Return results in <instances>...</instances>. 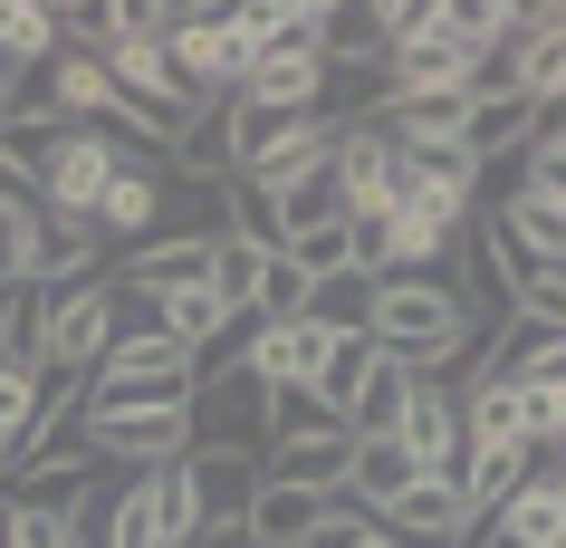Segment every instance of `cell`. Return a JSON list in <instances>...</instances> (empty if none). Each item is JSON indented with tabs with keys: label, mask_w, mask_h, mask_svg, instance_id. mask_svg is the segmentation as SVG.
<instances>
[{
	"label": "cell",
	"mask_w": 566,
	"mask_h": 548,
	"mask_svg": "<svg viewBox=\"0 0 566 548\" xmlns=\"http://www.w3.org/2000/svg\"><path fill=\"white\" fill-rule=\"evenodd\" d=\"M365 347H385V356L413 365V385H451L461 365L480 356L471 318L451 299L442 270H413V279H375V308H365Z\"/></svg>",
	"instance_id": "1"
},
{
	"label": "cell",
	"mask_w": 566,
	"mask_h": 548,
	"mask_svg": "<svg viewBox=\"0 0 566 548\" xmlns=\"http://www.w3.org/2000/svg\"><path fill=\"white\" fill-rule=\"evenodd\" d=\"M125 299V289H116ZM77 395L116 404V395H192V347H174V337L145 318V299H125L116 337H106V356L77 375Z\"/></svg>",
	"instance_id": "2"
},
{
	"label": "cell",
	"mask_w": 566,
	"mask_h": 548,
	"mask_svg": "<svg viewBox=\"0 0 566 548\" xmlns=\"http://www.w3.org/2000/svg\"><path fill=\"white\" fill-rule=\"evenodd\" d=\"M125 164H145V154H116L96 125H59L49 145H39V213H59V221H87L96 213V193L125 174Z\"/></svg>",
	"instance_id": "3"
},
{
	"label": "cell",
	"mask_w": 566,
	"mask_h": 548,
	"mask_svg": "<svg viewBox=\"0 0 566 548\" xmlns=\"http://www.w3.org/2000/svg\"><path fill=\"white\" fill-rule=\"evenodd\" d=\"M116 318H125V299H116V279H106V270H96V279H67V289H49V337H39V365L77 385V375L106 356Z\"/></svg>",
	"instance_id": "4"
},
{
	"label": "cell",
	"mask_w": 566,
	"mask_h": 548,
	"mask_svg": "<svg viewBox=\"0 0 566 548\" xmlns=\"http://www.w3.org/2000/svg\"><path fill=\"white\" fill-rule=\"evenodd\" d=\"M480 87H509V96H528V106H557V87H566V10L557 0H528L518 39L480 68Z\"/></svg>",
	"instance_id": "5"
},
{
	"label": "cell",
	"mask_w": 566,
	"mask_h": 548,
	"mask_svg": "<svg viewBox=\"0 0 566 548\" xmlns=\"http://www.w3.org/2000/svg\"><path fill=\"white\" fill-rule=\"evenodd\" d=\"M182 424H192V453H260V424H269L260 375H250V365L202 375V385L182 395Z\"/></svg>",
	"instance_id": "6"
},
{
	"label": "cell",
	"mask_w": 566,
	"mask_h": 548,
	"mask_svg": "<svg viewBox=\"0 0 566 548\" xmlns=\"http://www.w3.org/2000/svg\"><path fill=\"white\" fill-rule=\"evenodd\" d=\"M164 59L192 96H231L240 87V49H231V10L221 0H174V39H164Z\"/></svg>",
	"instance_id": "7"
},
{
	"label": "cell",
	"mask_w": 566,
	"mask_h": 548,
	"mask_svg": "<svg viewBox=\"0 0 566 548\" xmlns=\"http://www.w3.org/2000/svg\"><path fill=\"white\" fill-rule=\"evenodd\" d=\"M327 183H336V213L346 221H385V203H394V135L385 125H336Z\"/></svg>",
	"instance_id": "8"
},
{
	"label": "cell",
	"mask_w": 566,
	"mask_h": 548,
	"mask_svg": "<svg viewBox=\"0 0 566 548\" xmlns=\"http://www.w3.org/2000/svg\"><path fill=\"white\" fill-rule=\"evenodd\" d=\"M385 443L413 462V482H451V472H461V395H451V385H413Z\"/></svg>",
	"instance_id": "9"
},
{
	"label": "cell",
	"mask_w": 566,
	"mask_h": 548,
	"mask_svg": "<svg viewBox=\"0 0 566 548\" xmlns=\"http://www.w3.org/2000/svg\"><path fill=\"white\" fill-rule=\"evenodd\" d=\"M480 539L490 548H566V482H557V462H537L528 482L480 519Z\"/></svg>",
	"instance_id": "10"
},
{
	"label": "cell",
	"mask_w": 566,
	"mask_h": 548,
	"mask_svg": "<svg viewBox=\"0 0 566 548\" xmlns=\"http://www.w3.org/2000/svg\"><path fill=\"white\" fill-rule=\"evenodd\" d=\"M164 193H174V183H164V164H125V174L96 193V213H87L96 250H106V241H125V250L154 241V231H164Z\"/></svg>",
	"instance_id": "11"
},
{
	"label": "cell",
	"mask_w": 566,
	"mask_h": 548,
	"mask_svg": "<svg viewBox=\"0 0 566 548\" xmlns=\"http://www.w3.org/2000/svg\"><path fill=\"white\" fill-rule=\"evenodd\" d=\"M317 87H327V59L317 49H269L231 96L240 106H269V116H317Z\"/></svg>",
	"instance_id": "12"
},
{
	"label": "cell",
	"mask_w": 566,
	"mask_h": 548,
	"mask_svg": "<svg viewBox=\"0 0 566 548\" xmlns=\"http://www.w3.org/2000/svg\"><path fill=\"white\" fill-rule=\"evenodd\" d=\"M336 337H317L307 318H279V328L250 337V375H260V395H298V385H317V365H327Z\"/></svg>",
	"instance_id": "13"
},
{
	"label": "cell",
	"mask_w": 566,
	"mask_h": 548,
	"mask_svg": "<svg viewBox=\"0 0 566 548\" xmlns=\"http://www.w3.org/2000/svg\"><path fill=\"white\" fill-rule=\"evenodd\" d=\"M106 260H96V231L87 221H59V213H39L30 203V289H67V279H96Z\"/></svg>",
	"instance_id": "14"
},
{
	"label": "cell",
	"mask_w": 566,
	"mask_h": 548,
	"mask_svg": "<svg viewBox=\"0 0 566 548\" xmlns=\"http://www.w3.org/2000/svg\"><path fill=\"white\" fill-rule=\"evenodd\" d=\"M327 510H336V490H298V482H269V472H260V490H250L240 529H250L260 548H298V539H307V529H317Z\"/></svg>",
	"instance_id": "15"
},
{
	"label": "cell",
	"mask_w": 566,
	"mask_h": 548,
	"mask_svg": "<svg viewBox=\"0 0 566 548\" xmlns=\"http://www.w3.org/2000/svg\"><path fill=\"white\" fill-rule=\"evenodd\" d=\"M490 221H500L518 250H537V260H566V193H528V183H509V193H490Z\"/></svg>",
	"instance_id": "16"
},
{
	"label": "cell",
	"mask_w": 566,
	"mask_h": 548,
	"mask_svg": "<svg viewBox=\"0 0 566 548\" xmlns=\"http://www.w3.org/2000/svg\"><path fill=\"white\" fill-rule=\"evenodd\" d=\"M182 482L202 500V529L211 519H240L250 490H260V453H182Z\"/></svg>",
	"instance_id": "17"
},
{
	"label": "cell",
	"mask_w": 566,
	"mask_h": 548,
	"mask_svg": "<svg viewBox=\"0 0 566 548\" xmlns=\"http://www.w3.org/2000/svg\"><path fill=\"white\" fill-rule=\"evenodd\" d=\"M537 116H547V106H528V96H509V87H480V96H471V164L518 154V145L537 135Z\"/></svg>",
	"instance_id": "18"
},
{
	"label": "cell",
	"mask_w": 566,
	"mask_h": 548,
	"mask_svg": "<svg viewBox=\"0 0 566 548\" xmlns=\"http://www.w3.org/2000/svg\"><path fill=\"white\" fill-rule=\"evenodd\" d=\"M336 404H317L298 385V395H269V424H260V453H307V443H336Z\"/></svg>",
	"instance_id": "19"
},
{
	"label": "cell",
	"mask_w": 566,
	"mask_h": 548,
	"mask_svg": "<svg viewBox=\"0 0 566 548\" xmlns=\"http://www.w3.org/2000/svg\"><path fill=\"white\" fill-rule=\"evenodd\" d=\"M49 59H59V20H49V0H0V68L39 77Z\"/></svg>",
	"instance_id": "20"
},
{
	"label": "cell",
	"mask_w": 566,
	"mask_h": 548,
	"mask_svg": "<svg viewBox=\"0 0 566 548\" xmlns=\"http://www.w3.org/2000/svg\"><path fill=\"white\" fill-rule=\"evenodd\" d=\"M365 308H375V279L365 270H336V279H307V328L317 337H365Z\"/></svg>",
	"instance_id": "21"
},
{
	"label": "cell",
	"mask_w": 566,
	"mask_h": 548,
	"mask_svg": "<svg viewBox=\"0 0 566 548\" xmlns=\"http://www.w3.org/2000/svg\"><path fill=\"white\" fill-rule=\"evenodd\" d=\"M509 395H518V453L557 462V443H566V375H528V385H509Z\"/></svg>",
	"instance_id": "22"
},
{
	"label": "cell",
	"mask_w": 566,
	"mask_h": 548,
	"mask_svg": "<svg viewBox=\"0 0 566 548\" xmlns=\"http://www.w3.org/2000/svg\"><path fill=\"white\" fill-rule=\"evenodd\" d=\"M403 395H413V365L375 347V365H365L356 404H346V433H394V414H403Z\"/></svg>",
	"instance_id": "23"
},
{
	"label": "cell",
	"mask_w": 566,
	"mask_h": 548,
	"mask_svg": "<svg viewBox=\"0 0 566 548\" xmlns=\"http://www.w3.org/2000/svg\"><path fill=\"white\" fill-rule=\"evenodd\" d=\"M528 472H537V462L518 453V443H500V453H461V472H451V482H461V500H471V519H490V510L509 500V490L528 482Z\"/></svg>",
	"instance_id": "24"
},
{
	"label": "cell",
	"mask_w": 566,
	"mask_h": 548,
	"mask_svg": "<svg viewBox=\"0 0 566 548\" xmlns=\"http://www.w3.org/2000/svg\"><path fill=\"white\" fill-rule=\"evenodd\" d=\"M145 500H154V539H164V548H192V539H202V500H192V482H182V462H154V472H145Z\"/></svg>",
	"instance_id": "25"
},
{
	"label": "cell",
	"mask_w": 566,
	"mask_h": 548,
	"mask_svg": "<svg viewBox=\"0 0 566 548\" xmlns=\"http://www.w3.org/2000/svg\"><path fill=\"white\" fill-rule=\"evenodd\" d=\"M250 308H260V328H279V318H298V308H307V270L289 260V250H260V289H250Z\"/></svg>",
	"instance_id": "26"
},
{
	"label": "cell",
	"mask_w": 566,
	"mask_h": 548,
	"mask_svg": "<svg viewBox=\"0 0 566 548\" xmlns=\"http://www.w3.org/2000/svg\"><path fill=\"white\" fill-rule=\"evenodd\" d=\"M365 365H375V347H365V337H336V347H327V365H317V385H307L317 404H336V424H346V404H356Z\"/></svg>",
	"instance_id": "27"
},
{
	"label": "cell",
	"mask_w": 566,
	"mask_h": 548,
	"mask_svg": "<svg viewBox=\"0 0 566 548\" xmlns=\"http://www.w3.org/2000/svg\"><path fill=\"white\" fill-rule=\"evenodd\" d=\"M289 260H298L307 279H336V270H356V231L346 221H327V231H307V241H279Z\"/></svg>",
	"instance_id": "28"
},
{
	"label": "cell",
	"mask_w": 566,
	"mask_h": 548,
	"mask_svg": "<svg viewBox=\"0 0 566 548\" xmlns=\"http://www.w3.org/2000/svg\"><path fill=\"white\" fill-rule=\"evenodd\" d=\"M298 548H394V539H385V529H375L365 510H346V500H336V510L317 519V529H307Z\"/></svg>",
	"instance_id": "29"
},
{
	"label": "cell",
	"mask_w": 566,
	"mask_h": 548,
	"mask_svg": "<svg viewBox=\"0 0 566 548\" xmlns=\"http://www.w3.org/2000/svg\"><path fill=\"white\" fill-rule=\"evenodd\" d=\"M471 548H490V539H471Z\"/></svg>",
	"instance_id": "30"
}]
</instances>
